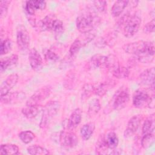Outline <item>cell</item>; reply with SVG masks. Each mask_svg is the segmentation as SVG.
<instances>
[{
  "label": "cell",
  "mask_w": 155,
  "mask_h": 155,
  "mask_svg": "<svg viewBox=\"0 0 155 155\" xmlns=\"http://www.w3.org/2000/svg\"><path fill=\"white\" fill-rule=\"evenodd\" d=\"M124 50L127 53L134 54L140 62H151L154 56V45L151 41H139L125 44Z\"/></svg>",
  "instance_id": "1"
},
{
  "label": "cell",
  "mask_w": 155,
  "mask_h": 155,
  "mask_svg": "<svg viewBox=\"0 0 155 155\" xmlns=\"http://www.w3.org/2000/svg\"><path fill=\"white\" fill-rule=\"evenodd\" d=\"M140 24L141 17L139 13L131 14L128 12L120 19L119 26L122 28L123 35L125 37L131 38L138 31Z\"/></svg>",
  "instance_id": "2"
},
{
  "label": "cell",
  "mask_w": 155,
  "mask_h": 155,
  "mask_svg": "<svg viewBox=\"0 0 155 155\" xmlns=\"http://www.w3.org/2000/svg\"><path fill=\"white\" fill-rule=\"evenodd\" d=\"M35 28L40 31H53L55 35H60L64 30L62 22L54 14H50L45 16L36 23Z\"/></svg>",
  "instance_id": "3"
},
{
  "label": "cell",
  "mask_w": 155,
  "mask_h": 155,
  "mask_svg": "<svg viewBox=\"0 0 155 155\" xmlns=\"http://www.w3.org/2000/svg\"><path fill=\"white\" fill-rule=\"evenodd\" d=\"M100 18L93 12H85L76 19V27L82 33L90 32L99 24Z\"/></svg>",
  "instance_id": "4"
},
{
  "label": "cell",
  "mask_w": 155,
  "mask_h": 155,
  "mask_svg": "<svg viewBox=\"0 0 155 155\" xmlns=\"http://www.w3.org/2000/svg\"><path fill=\"white\" fill-rule=\"evenodd\" d=\"M133 104L137 108H143L147 107H154V94L152 95L145 89L137 90L133 96Z\"/></svg>",
  "instance_id": "5"
},
{
  "label": "cell",
  "mask_w": 155,
  "mask_h": 155,
  "mask_svg": "<svg viewBox=\"0 0 155 155\" xmlns=\"http://www.w3.org/2000/svg\"><path fill=\"white\" fill-rule=\"evenodd\" d=\"M60 106L59 102L55 101H50L45 105L40 122L41 128H46L49 125L51 119L58 113Z\"/></svg>",
  "instance_id": "6"
},
{
  "label": "cell",
  "mask_w": 155,
  "mask_h": 155,
  "mask_svg": "<svg viewBox=\"0 0 155 155\" xmlns=\"http://www.w3.org/2000/svg\"><path fill=\"white\" fill-rule=\"evenodd\" d=\"M129 100L130 94L127 88H120L113 96L111 107L114 110H121L126 107Z\"/></svg>",
  "instance_id": "7"
},
{
  "label": "cell",
  "mask_w": 155,
  "mask_h": 155,
  "mask_svg": "<svg viewBox=\"0 0 155 155\" xmlns=\"http://www.w3.org/2000/svg\"><path fill=\"white\" fill-rule=\"evenodd\" d=\"M17 45L21 50L25 51L30 45V36L26 28L23 26H19L16 32Z\"/></svg>",
  "instance_id": "8"
},
{
  "label": "cell",
  "mask_w": 155,
  "mask_h": 155,
  "mask_svg": "<svg viewBox=\"0 0 155 155\" xmlns=\"http://www.w3.org/2000/svg\"><path fill=\"white\" fill-rule=\"evenodd\" d=\"M51 90L48 87H42L37 90L27 101V105H39L50 94Z\"/></svg>",
  "instance_id": "9"
},
{
  "label": "cell",
  "mask_w": 155,
  "mask_h": 155,
  "mask_svg": "<svg viewBox=\"0 0 155 155\" xmlns=\"http://www.w3.org/2000/svg\"><path fill=\"white\" fill-rule=\"evenodd\" d=\"M59 140L61 145L65 148H73L78 142L76 135L70 131H62L59 134Z\"/></svg>",
  "instance_id": "10"
},
{
  "label": "cell",
  "mask_w": 155,
  "mask_h": 155,
  "mask_svg": "<svg viewBox=\"0 0 155 155\" xmlns=\"http://www.w3.org/2000/svg\"><path fill=\"white\" fill-rule=\"evenodd\" d=\"M142 120V116L137 114L133 116L128 121L127 128L124 131V137L126 138L132 136L139 128Z\"/></svg>",
  "instance_id": "11"
},
{
  "label": "cell",
  "mask_w": 155,
  "mask_h": 155,
  "mask_svg": "<svg viewBox=\"0 0 155 155\" xmlns=\"http://www.w3.org/2000/svg\"><path fill=\"white\" fill-rule=\"evenodd\" d=\"M108 56L97 54L93 56L88 62V67L90 69L107 68Z\"/></svg>",
  "instance_id": "12"
},
{
  "label": "cell",
  "mask_w": 155,
  "mask_h": 155,
  "mask_svg": "<svg viewBox=\"0 0 155 155\" xmlns=\"http://www.w3.org/2000/svg\"><path fill=\"white\" fill-rule=\"evenodd\" d=\"M19 79V76L17 74L13 73L8 76L7 79L2 82L0 88L1 96H4L7 94L9 91L15 87Z\"/></svg>",
  "instance_id": "13"
},
{
  "label": "cell",
  "mask_w": 155,
  "mask_h": 155,
  "mask_svg": "<svg viewBox=\"0 0 155 155\" xmlns=\"http://www.w3.org/2000/svg\"><path fill=\"white\" fill-rule=\"evenodd\" d=\"M28 59L31 68L36 71H39L42 68V59L35 48H33L30 50L28 54Z\"/></svg>",
  "instance_id": "14"
},
{
  "label": "cell",
  "mask_w": 155,
  "mask_h": 155,
  "mask_svg": "<svg viewBox=\"0 0 155 155\" xmlns=\"http://www.w3.org/2000/svg\"><path fill=\"white\" fill-rule=\"evenodd\" d=\"M46 7L45 1L32 0L27 1L25 3L24 8L27 13L29 15H34L37 10H43Z\"/></svg>",
  "instance_id": "15"
},
{
  "label": "cell",
  "mask_w": 155,
  "mask_h": 155,
  "mask_svg": "<svg viewBox=\"0 0 155 155\" xmlns=\"http://www.w3.org/2000/svg\"><path fill=\"white\" fill-rule=\"evenodd\" d=\"M25 98V94L22 91L8 93L7 94L1 96V102L5 104H12L21 102Z\"/></svg>",
  "instance_id": "16"
},
{
  "label": "cell",
  "mask_w": 155,
  "mask_h": 155,
  "mask_svg": "<svg viewBox=\"0 0 155 155\" xmlns=\"http://www.w3.org/2000/svg\"><path fill=\"white\" fill-rule=\"evenodd\" d=\"M139 79L140 82L150 87V89L154 90V68L147 69L144 70L140 75Z\"/></svg>",
  "instance_id": "17"
},
{
  "label": "cell",
  "mask_w": 155,
  "mask_h": 155,
  "mask_svg": "<svg viewBox=\"0 0 155 155\" xmlns=\"http://www.w3.org/2000/svg\"><path fill=\"white\" fill-rule=\"evenodd\" d=\"M82 119V110L77 108L73 110L67 121V128L73 130L81 123Z\"/></svg>",
  "instance_id": "18"
},
{
  "label": "cell",
  "mask_w": 155,
  "mask_h": 155,
  "mask_svg": "<svg viewBox=\"0 0 155 155\" xmlns=\"http://www.w3.org/2000/svg\"><path fill=\"white\" fill-rule=\"evenodd\" d=\"M113 76L117 79H124L128 77L130 71L128 68L120 65L118 62H116L109 69Z\"/></svg>",
  "instance_id": "19"
},
{
  "label": "cell",
  "mask_w": 155,
  "mask_h": 155,
  "mask_svg": "<svg viewBox=\"0 0 155 155\" xmlns=\"http://www.w3.org/2000/svg\"><path fill=\"white\" fill-rule=\"evenodd\" d=\"M116 82L114 80H108L101 83L95 87L94 93L99 96L102 97L110 88H113Z\"/></svg>",
  "instance_id": "20"
},
{
  "label": "cell",
  "mask_w": 155,
  "mask_h": 155,
  "mask_svg": "<svg viewBox=\"0 0 155 155\" xmlns=\"http://www.w3.org/2000/svg\"><path fill=\"white\" fill-rule=\"evenodd\" d=\"M104 142L107 147L112 151L117 147L119 143V139L114 132H110L105 136H104Z\"/></svg>",
  "instance_id": "21"
},
{
  "label": "cell",
  "mask_w": 155,
  "mask_h": 155,
  "mask_svg": "<svg viewBox=\"0 0 155 155\" xmlns=\"http://www.w3.org/2000/svg\"><path fill=\"white\" fill-rule=\"evenodd\" d=\"M18 61V56L17 54H12L10 56L7 57L4 59H2L0 62V70L1 72L8 69L15 64H16Z\"/></svg>",
  "instance_id": "22"
},
{
  "label": "cell",
  "mask_w": 155,
  "mask_h": 155,
  "mask_svg": "<svg viewBox=\"0 0 155 155\" xmlns=\"http://www.w3.org/2000/svg\"><path fill=\"white\" fill-rule=\"evenodd\" d=\"M154 114H151L145 121L142 126V135L154 134Z\"/></svg>",
  "instance_id": "23"
},
{
  "label": "cell",
  "mask_w": 155,
  "mask_h": 155,
  "mask_svg": "<svg viewBox=\"0 0 155 155\" xmlns=\"http://www.w3.org/2000/svg\"><path fill=\"white\" fill-rule=\"evenodd\" d=\"M95 125L93 122H89L84 124L81 128L80 133L81 137L84 140H88L94 133Z\"/></svg>",
  "instance_id": "24"
},
{
  "label": "cell",
  "mask_w": 155,
  "mask_h": 155,
  "mask_svg": "<svg viewBox=\"0 0 155 155\" xmlns=\"http://www.w3.org/2000/svg\"><path fill=\"white\" fill-rule=\"evenodd\" d=\"M128 1L119 0L116 1L111 8V15L114 17H117L123 12L124 10L128 5Z\"/></svg>",
  "instance_id": "25"
},
{
  "label": "cell",
  "mask_w": 155,
  "mask_h": 155,
  "mask_svg": "<svg viewBox=\"0 0 155 155\" xmlns=\"http://www.w3.org/2000/svg\"><path fill=\"white\" fill-rule=\"evenodd\" d=\"M101 103L98 99L94 98L89 103L88 108V115L91 117L95 116L101 110Z\"/></svg>",
  "instance_id": "26"
},
{
  "label": "cell",
  "mask_w": 155,
  "mask_h": 155,
  "mask_svg": "<svg viewBox=\"0 0 155 155\" xmlns=\"http://www.w3.org/2000/svg\"><path fill=\"white\" fill-rule=\"evenodd\" d=\"M39 105H27L22 109V114L28 119H31L36 117L39 111Z\"/></svg>",
  "instance_id": "27"
},
{
  "label": "cell",
  "mask_w": 155,
  "mask_h": 155,
  "mask_svg": "<svg viewBox=\"0 0 155 155\" xmlns=\"http://www.w3.org/2000/svg\"><path fill=\"white\" fill-rule=\"evenodd\" d=\"M19 152V147L15 144H2L1 145V154H17Z\"/></svg>",
  "instance_id": "28"
},
{
  "label": "cell",
  "mask_w": 155,
  "mask_h": 155,
  "mask_svg": "<svg viewBox=\"0 0 155 155\" xmlns=\"http://www.w3.org/2000/svg\"><path fill=\"white\" fill-rule=\"evenodd\" d=\"M95 86L91 84H85L82 88L81 92V99L83 101L88 99L93 93L94 92Z\"/></svg>",
  "instance_id": "29"
},
{
  "label": "cell",
  "mask_w": 155,
  "mask_h": 155,
  "mask_svg": "<svg viewBox=\"0 0 155 155\" xmlns=\"http://www.w3.org/2000/svg\"><path fill=\"white\" fill-rule=\"evenodd\" d=\"M27 151L31 155H46L50 153L48 150L39 145H32L28 147L27 148Z\"/></svg>",
  "instance_id": "30"
},
{
  "label": "cell",
  "mask_w": 155,
  "mask_h": 155,
  "mask_svg": "<svg viewBox=\"0 0 155 155\" xmlns=\"http://www.w3.org/2000/svg\"><path fill=\"white\" fill-rule=\"evenodd\" d=\"M35 134L32 131L29 130L22 131L19 134V137L21 139V140L23 143L26 144L31 142L35 138Z\"/></svg>",
  "instance_id": "31"
},
{
  "label": "cell",
  "mask_w": 155,
  "mask_h": 155,
  "mask_svg": "<svg viewBox=\"0 0 155 155\" xmlns=\"http://www.w3.org/2000/svg\"><path fill=\"white\" fill-rule=\"evenodd\" d=\"M154 142V134L142 135L141 139V145L143 148H148L152 145Z\"/></svg>",
  "instance_id": "32"
},
{
  "label": "cell",
  "mask_w": 155,
  "mask_h": 155,
  "mask_svg": "<svg viewBox=\"0 0 155 155\" xmlns=\"http://www.w3.org/2000/svg\"><path fill=\"white\" fill-rule=\"evenodd\" d=\"M12 41L10 39L7 38L4 41H1L0 46V53L1 55L7 54L12 49Z\"/></svg>",
  "instance_id": "33"
},
{
  "label": "cell",
  "mask_w": 155,
  "mask_h": 155,
  "mask_svg": "<svg viewBox=\"0 0 155 155\" xmlns=\"http://www.w3.org/2000/svg\"><path fill=\"white\" fill-rule=\"evenodd\" d=\"M95 37V35L93 33L88 32L85 33H82L81 36H79V38L77 39L79 41V42L81 43L82 46L85 45L87 44L90 42L91 41H92L94 38Z\"/></svg>",
  "instance_id": "34"
},
{
  "label": "cell",
  "mask_w": 155,
  "mask_h": 155,
  "mask_svg": "<svg viewBox=\"0 0 155 155\" xmlns=\"http://www.w3.org/2000/svg\"><path fill=\"white\" fill-rule=\"evenodd\" d=\"M76 77L74 73H73V72H70V73L67 74L64 81L65 87L67 89L73 88V87H74V85L76 83Z\"/></svg>",
  "instance_id": "35"
},
{
  "label": "cell",
  "mask_w": 155,
  "mask_h": 155,
  "mask_svg": "<svg viewBox=\"0 0 155 155\" xmlns=\"http://www.w3.org/2000/svg\"><path fill=\"white\" fill-rule=\"evenodd\" d=\"M83 47L81 43L79 42V41L76 39V40L74 41V42L72 43L71 45L70 49H69V53L71 56H75L78 52L79 51L81 48Z\"/></svg>",
  "instance_id": "36"
},
{
  "label": "cell",
  "mask_w": 155,
  "mask_h": 155,
  "mask_svg": "<svg viewBox=\"0 0 155 155\" xmlns=\"http://www.w3.org/2000/svg\"><path fill=\"white\" fill-rule=\"evenodd\" d=\"M10 4L9 1H2L0 2V11H1V18H5L8 12V8Z\"/></svg>",
  "instance_id": "37"
},
{
  "label": "cell",
  "mask_w": 155,
  "mask_h": 155,
  "mask_svg": "<svg viewBox=\"0 0 155 155\" xmlns=\"http://www.w3.org/2000/svg\"><path fill=\"white\" fill-rule=\"evenodd\" d=\"M44 56L45 59L48 61L55 62L59 59V56L50 49L46 50L44 53Z\"/></svg>",
  "instance_id": "38"
},
{
  "label": "cell",
  "mask_w": 155,
  "mask_h": 155,
  "mask_svg": "<svg viewBox=\"0 0 155 155\" xmlns=\"http://www.w3.org/2000/svg\"><path fill=\"white\" fill-rule=\"evenodd\" d=\"M94 5L96 8V9L100 12H104L107 9V2L105 1H93Z\"/></svg>",
  "instance_id": "39"
},
{
  "label": "cell",
  "mask_w": 155,
  "mask_h": 155,
  "mask_svg": "<svg viewBox=\"0 0 155 155\" xmlns=\"http://www.w3.org/2000/svg\"><path fill=\"white\" fill-rule=\"evenodd\" d=\"M155 27V21L153 19L151 21L147 23L143 27V31L146 33H151L154 32Z\"/></svg>",
  "instance_id": "40"
}]
</instances>
